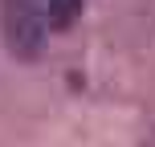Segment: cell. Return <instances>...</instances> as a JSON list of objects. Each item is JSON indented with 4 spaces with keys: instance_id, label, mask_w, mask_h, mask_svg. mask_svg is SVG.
Returning a JSON list of instances; mask_svg holds the SVG:
<instances>
[{
    "instance_id": "2",
    "label": "cell",
    "mask_w": 155,
    "mask_h": 147,
    "mask_svg": "<svg viewBox=\"0 0 155 147\" xmlns=\"http://www.w3.org/2000/svg\"><path fill=\"white\" fill-rule=\"evenodd\" d=\"M78 16H82V0H49V8H45V25L57 33L74 29Z\"/></svg>"
},
{
    "instance_id": "1",
    "label": "cell",
    "mask_w": 155,
    "mask_h": 147,
    "mask_svg": "<svg viewBox=\"0 0 155 147\" xmlns=\"http://www.w3.org/2000/svg\"><path fill=\"white\" fill-rule=\"evenodd\" d=\"M45 8L37 0H0V33L16 62H37L45 49Z\"/></svg>"
}]
</instances>
